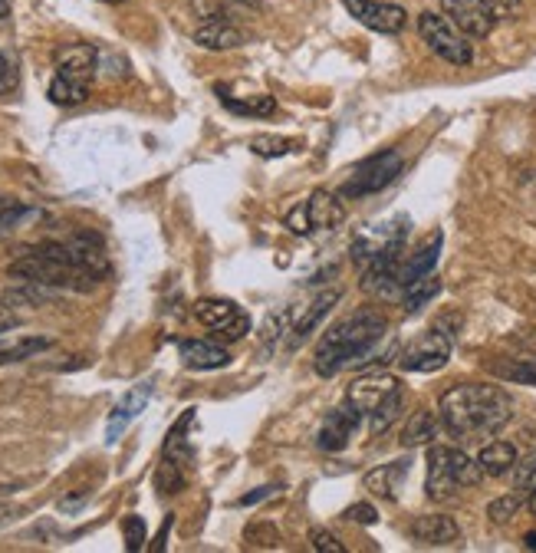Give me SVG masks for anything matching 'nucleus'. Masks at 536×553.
<instances>
[{
    "label": "nucleus",
    "instance_id": "f257e3e1",
    "mask_svg": "<svg viewBox=\"0 0 536 553\" xmlns=\"http://www.w3.org/2000/svg\"><path fill=\"white\" fill-rule=\"evenodd\" d=\"M438 419L444 432L458 442H487L513 419V402L500 386L464 382L451 386L438 402Z\"/></svg>",
    "mask_w": 536,
    "mask_h": 553
},
{
    "label": "nucleus",
    "instance_id": "f03ea898",
    "mask_svg": "<svg viewBox=\"0 0 536 553\" xmlns=\"http://www.w3.org/2000/svg\"><path fill=\"white\" fill-rule=\"evenodd\" d=\"M385 330H389V323H385V316L375 310L346 316L342 323L329 326L323 333V340H319L316 353H313V369L323 379H333L336 372L362 363V356L372 353V346L382 340Z\"/></svg>",
    "mask_w": 536,
    "mask_h": 553
},
{
    "label": "nucleus",
    "instance_id": "7ed1b4c3",
    "mask_svg": "<svg viewBox=\"0 0 536 553\" xmlns=\"http://www.w3.org/2000/svg\"><path fill=\"white\" fill-rule=\"evenodd\" d=\"M7 274L20 280V284H40L50 290L89 293L96 287V280L73 264L70 251H66V241H43L37 247H27L24 254L10 261Z\"/></svg>",
    "mask_w": 536,
    "mask_h": 553
},
{
    "label": "nucleus",
    "instance_id": "20e7f679",
    "mask_svg": "<svg viewBox=\"0 0 536 553\" xmlns=\"http://www.w3.org/2000/svg\"><path fill=\"white\" fill-rule=\"evenodd\" d=\"M484 478L481 465L461 448L448 445H431L428 448V481L425 491L431 501H451L458 498L464 488H477Z\"/></svg>",
    "mask_w": 536,
    "mask_h": 553
},
{
    "label": "nucleus",
    "instance_id": "39448f33",
    "mask_svg": "<svg viewBox=\"0 0 536 553\" xmlns=\"http://www.w3.org/2000/svg\"><path fill=\"white\" fill-rule=\"evenodd\" d=\"M99 53L93 43H73V47L60 50L56 56V73L50 79V103L53 106H79L89 99V86H93Z\"/></svg>",
    "mask_w": 536,
    "mask_h": 553
},
{
    "label": "nucleus",
    "instance_id": "423d86ee",
    "mask_svg": "<svg viewBox=\"0 0 536 553\" xmlns=\"http://www.w3.org/2000/svg\"><path fill=\"white\" fill-rule=\"evenodd\" d=\"M418 33L421 40L428 43V50L438 56V60L451 63V66H467L474 63V47L467 43L464 33L454 27L451 17L435 14V10H425L418 17Z\"/></svg>",
    "mask_w": 536,
    "mask_h": 553
},
{
    "label": "nucleus",
    "instance_id": "0eeeda50",
    "mask_svg": "<svg viewBox=\"0 0 536 553\" xmlns=\"http://www.w3.org/2000/svg\"><path fill=\"white\" fill-rule=\"evenodd\" d=\"M402 155H398L395 149L389 152H375L369 155L366 162L356 165V172L349 175V182L342 185V195L346 198H369V195H379V191H385L398 175H402Z\"/></svg>",
    "mask_w": 536,
    "mask_h": 553
},
{
    "label": "nucleus",
    "instance_id": "6e6552de",
    "mask_svg": "<svg viewBox=\"0 0 536 553\" xmlns=\"http://www.w3.org/2000/svg\"><path fill=\"white\" fill-rule=\"evenodd\" d=\"M195 316L224 343H237L250 333V316L234 300L204 297L195 303Z\"/></svg>",
    "mask_w": 536,
    "mask_h": 553
},
{
    "label": "nucleus",
    "instance_id": "1a4fd4ad",
    "mask_svg": "<svg viewBox=\"0 0 536 553\" xmlns=\"http://www.w3.org/2000/svg\"><path fill=\"white\" fill-rule=\"evenodd\" d=\"M448 359H451V336L441 330H428L412 346H405V353L398 356V366L405 372H438Z\"/></svg>",
    "mask_w": 536,
    "mask_h": 553
},
{
    "label": "nucleus",
    "instance_id": "9d476101",
    "mask_svg": "<svg viewBox=\"0 0 536 553\" xmlns=\"http://www.w3.org/2000/svg\"><path fill=\"white\" fill-rule=\"evenodd\" d=\"M441 10H444V17L454 20V27H458L467 40H484L490 37V30L497 27L487 0H441Z\"/></svg>",
    "mask_w": 536,
    "mask_h": 553
},
{
    "label": "nucleus",
    "instance_id": "9b49d317",
    "mask_svg": "<svg viewBox=\"0 0 536 553\" xmlns=\"http://www.w3.org/2000/svg\"><path fill=\"white\" fill-rule=\"evenodd\" d=\"M342 4H346V10L362 27H369L375 33H389L392 37V33H402L408 24L405 7L398 4H382V0H342Z\"/></svg>",
    "mask_w": 536,
    "mask_h": 553
},
{
    "label": "nucleus",
    "instance_id": "f8f14e48",
    "mask_svg": "<svg viewBox=\"0 0 536 553\" xmlns=\"http://www.w3.org/2000/svg\"><path fill=\"white\" fill-rule=\"evenodd\" d=\"M155 392V382L152 379H142L135 382V386L122 395V399L116 402V409L109 412V422H106V445H116L119 438L125 435V428H129L139 415L145 412L148 399H152Z\"/></svg>",
    "mask_w": 536,
    "mask_h": 553
},
{
    "label": "nucleus",
    "instance_id": "ddd939ff",
    "mask_svg": "<svg viewBox=\"0 0 536 553\" xmlns=\"http://www.w3.org/2000/svg\"><path fill=\"white\" fill-rule=\"evenodd\" d=\"M362 415L359 409H352L349 402H342L339 409H333L323 419V425H319V435H316V445L323 448V451H342L349 442H352V435L359 432V425H362Z\"/></svg>",
    "mask_w": 536,
    "mask_h": 553
},
{
    "label": "nucleus",
    "instance_id": "4468645a",
    "mask_svg": "<svg viewBox=\"0 0 536 553\" xmlns=\"http://www.w3.org/2000/svg\"><path fill=\"white\" fill-rule=\"evenodd\" d=\"M398 389H402L398 386V379L385 376V372H369V376H359L356 382H352L349 392H346V402L352 405V409H359L362 415H372Z\"/></svg>",
    "mask_w": 536,
    "mask_h": 553
},
{
    "label": "nucleus",
    "instance_id": "2eb2a0df",
    "mask_svg": "<svg viewBox=\"0 0 536 553\" xmlns=\"http://www.w3.org/2000/svg\"><path fill=\"white\" fill-rule=\"evenodd\" d=\"M408 537L415 544H425V547H448V544H458L461 537V527L454 524V517H444V514H421L408 527Z\"/></svg>",
    "mask_w": 536,
    "mask_h": 553
},
{
    "label": "nucleus",
    "instance_id": "dca6fc26",
    "mask_svg": "<svg viewBox=\"0 0 536 553\" xmlns=\"http://www.w3.org/2000/svg\"><path fill=\"white\" fill-rule=\"evenodd\" d=\"M306 211H310V221H313V231H336L342 228L346 221V205L339 201V195H333L329 188H316L310 198L303 201Z\"/></svg>",
    "mask_w": 536,
    "mask_h": 553
},
{
    "label": "nucleus",
    "instance_id": "f3484780",
    "mask_svg": "<svg viewBox=\"0 0 536 553\" xmlns=\"http://www.w3.org/2000/svg\"><path fill=\"white\" fill-rule=\"evenodd\" d=\"M178 353H181V363H185L188 369H195V372H211V369L231 366L227 349H221L218 343H208V340H181Z\"/></svg>",
    "mask_w": 536,
    "mask_h": 553
},
{
    "label": "nucleus",
    "instance_id": "a211bd4d",
    "mask_svg": "<svg viewBox=\"0 0 536 553\" xmlns=\"http://www.w3.org/2000/svg\"><path fill=\"white\" fill-rule=\"evenodd\" d=\"M408 458H398L389 461V465H379L375 471L366 474V491H372L375 498H385V501H398V491L405 488V478H408Z\"/></svg>",
    "mask_w": 536,
    "mask_h": 553
},
{
    "label": "nucleus",
    "instance_id": "6ab92c4d",
    "mask_svg": "<svg viewBox=\"0 0 536 553\" xmlns=\"http://www.w3.org/2000/svg\"><path fill=\"white\" fill-rule=\"evenodd\" d=\"M244 33L237 30L234 24H227L224 17L218 20H204V24L195 30V43L204 50H237V47H244Z\"/></svg>",
    "mask_w": 536,
    "mask_h": 553
},
{
    "label": "nucleus",
    "instance_id": "aec40b11",
    "mask_svg": "<svg viewBox=\"0 0 536 553\" xmlns=\"http://www.w3.org/2000/svg\"><path fill=\"white\" fill-rule=\"evenodd\" d=\"M441 231L438 234H431L428 237V244L425 247H418V251L408 257V261H402V270H398V280H402V290L408 287V284H415V280H421L425 274H431L435 270V264H438V254H441Z\"/></svg>",
    "mask_w": 536,
    "mask_h": 553
},
{
    "label": "nucleus",
    "instance_id": "412c9836",
    "mask_svg": "<svg viewBox=\"0 0 536 553\" xmlns=\"http://www.w3.org/2000/svg\"><path fill=\"white\" fill-rule=\"evenodd\" d=\"M339 297H342L339 290H326V293H319V297L313 300V307L306 310V316H303L300 323H296V330H290V333H293V336H290V346H293V349H300L306 340H310V336L316 333V326L323 323L326 316H329V310H333L336 303H339Z\"/></svg>",
    "mask_w": 536,
    "mask_h": 553
},
{
    "label": "nucleus",
    "instance_id": "4be33fe9",
    "mask_svg": "<svg viewBox=\"0 0 536 553\" xmlns=\"http://www.w3.org/2000/svg\"><path fill=\"white\" fill-rule=\"evenodd\" d=\"M477 465H481L484 474H490V478H504V474L513 471V465H517V448H513L510 442H487L481 448V455H477Z\"/></svg>",
    "mask_w": 536,
    "mask_h": 553
},
{
    "label": "nucleus",
    "instance_id": "5701e85b",
    "mask_svg": "<svg viewBox=\"0 0 536 553\" xmlns=\"http://www.w3.org/2000/svg\"><path fill=\"white\" fill-rule=\"evenodd\" d=\"M438 438V419L428 409L412 412V419L402 428V445L405 448H418V445H431Z\"/></svg>",
    "mask_w": 536,
    "mask_h": 553
},
{
    "label": "nucleus",
    "instance_id": "b1692460",
    "mask_svg": "<svg viewBox=\"0 0 536 553\" xmlns=\"http://www.w3.org/2000/svg\"><path fill=\"white\" fill-rule=\"evenodd\" d=\"M191 419H195V409H188L185 415H181L178 425L171 428L168 438H165V458L178 461V465H185V468H191V461H195V448H191L188 438H185V428L191 425Z\"/></svg>",
    "mask_w": 536,
    "mask_h": 553
},
{
    "label": "nucleus",
    "instance_id": "393cba45",
    "mask_svg": "<svg viewBox=\"0 0 536 553\" xmlns=\"http://www.w3.org/2000/svg\"><path fill=\"white\" fill-rule=\"evenodd\" d=\"M53 340L50 336H20V340H10L4 343L0 340V366L7 363H24V359L43 353V349H50Z\"/></svg>",
    "mask_w": 536,
    "mask_h": 553
},
{
    "label": "nucleus",
    "instance_id": "a878e982",
    "mask_svg": "<svg viewBox=\"0 0 536 553\" xmlns=\"http://www.w3.org/2000/svg\"><path fill=\"white\" fill-rule=\"evenodd\" d=\"M441 293V280L435 274H425L421 280H415V284H408L402 290V307L405 313H418L425 303H431Z\"/></svg>",
    "mask_w": 536,
    "mask_h": 553
},
{
    "label": "nucleus",
    "instance_id": "bb28decb",
    "mask_svg": "<svg viewBox=\"0 0 536 553\" xmlns=\"http://www.w3.org/2000/svg\"><path fill=\"white\" fill-rule=\"evenodd\" d=\"M221 103L237 112V116H254V119H270L273 112H277V103H273V96H250V99H234V96H224V89H218Z\"/></svg>",
    "mask_w": 536,
    "mask_h": 553
},
{
    "label": "nucleus",
    "instance_id": "cd10ccee",
    "mask_svg": "<svg viewBox=\"0 0 536 553\" xmlns=\"http://www.w3.org/2000/svg\"><path fill=\"white\" fill-rule=\"evenodd\" d=\"M185 484H188V468L162 455V465L155 468V488L162 494H178L185 491Z\"/></svg>",
    "mask_w": 536,
    "mask_h": 553
},
{
    "label": "nucleus",
    "instance_id": "c85d7f7f",
    "mask_svg": "<svg viewBox=\"0 0 536 553\" xmlns=\"http://www.w3.org/2000/svg\"><path fill=\"white\" fill-rule=\"evenodd\" d=\"M40 211H33L30 205H24V201H14V198H4L0 195V234L7 231H17L20 224L37 218Z\"/></svg>",
    "mask_w": 536,
    "mask_h": 553
},
{
    "label": "nucleus",
    "instance_id": "c756f323",
    "mask_svg": "<svg viewBox=\"0 0 536 553\" xmlns=\"http://www.w3.org/2000/svg\"><path fill=\"white\" fill-rule=\"evenodd\" d=\"M287 333H290V310L270 313L264 330H260V346H264V353H273V349L287 340Z\"/></svg>",
    "mask_w": 536,
    "mask_h": 553
},
{
    "label": "nucleus",
    "instance_id": "7c9ffc66",
    "mask_svg": "<svg viewBox=\"0 0 536 553\" xmlns=\"http://www.w3.org/2000/svg\"><path fill=\"white\" fill-rule=\"evenodd\" d=\"M494 372L507 382H520V386H536V359H513V363H500Z\"/></svg>",
    "mask_w": 536,
    "mask_h": 553
},
{
    "label": "nucleus",
    "instance_id": "2f4dec72",
    "mask_svg": "<svg viewBox=\"0 0 536 553\" xmlns=\"http://www.w3.org/2000/svg\"><path fill=\"white\" fill-rule=\"evenodd\" d=\"M250 149L260 158H280V155H290L300 149V142L296 139H277V135H257L254 142H250Z\"/></svg>",
    "mask_w": 536,
    "mask_h": 553
},
{
    "label": "nucleus",
    "instance_id": "473e14b6",
    "mask_svg": "<svg viewBox=\"0 0 536 553\" xmlns=\"http://www.w3.org/2000/svg\"><path fill=\"white\" fill-rule=\"evenodd\" d=\"M398 412H402V389L392 392L389 399H385L379 409H375L369 419H372V435H382L385 428H389L395 419H398Z\"/></svg>",
    "mask_w": 536,
    "mask_h": 553
},
{
    "label": "nucleus",
    "instance_id": "72a5a7b5",
    "mask_svg": "<svg viewBox=\"0 0 536 553\" xmlns=\"http://www.w3.org/2000/svg\"><path fill=\"white\" fill-rule=\"evenodd\" d=\"M523 504H527V498H523V491H520V494H504V498L490 501L487 517H490V521H494V524H507L510 517L520 511Z\"/></svg>",
    "mask_w": 536,
    "mask_h": 553
},
{
    "label": "nucleus",
    "instance_id": "f704fd0d",
    "mask_svg": "<svg viewBox=\"0 0 536 553\" xmlns=\"http://www.w3.org/2000/svg\"><path fill=\"white\" fill-rule=\"evenodd\" d=\"M513 488L530 494L536 491V451H530L527 458H517V465H513Z\"/></svg>",
    "mask_w": 536,
    "mask_h": 553
},
{
    "label": "nucleus",
    "instance_id": "c9c22d12",
    "mask_svg": "<svg viewBox=\"0 0 536 553\" xmlns=\"http://www.w3.org/2000/svg\"><path fill=\"white\" fill-rule=\"evenodd\" d=\"M145 534L148 530H145V521L139 514H129L122 521V537H125V550L129 553H139L145 547Z\"/></svg>",
    "mask_w": 536,
    "mask_h": 553
},
{
    "label": "nucleus",
    "instance_id": "e433bc0d",
    "mask_svg": "<svg viewBox=\"0 0 536 553\" xmlns=\"http://www.w3.org/2000/svg\"><path fill=\"white\" fill-rule=\"evenodd\" d=\"M487 7H490V14H494L497 24H510V20L520 17L523 0H487Z\"/></svg>",
    "mask_w": 536,
    "mask_h": 553
},
{
    "label": "nucleus",
    "instance_id": "4c0bfd02",
    "mask_svg": "<svg viewBox=\"0 0 536 553\" xmlns=\"http://www.w3.org/2000/svg\"><path fill=\"white\" fill-rule=\"evenodd\" d=\"M250 540V547H277L280 544V534L273 530L270 524H257V527H247V534Z\"/></svg>",
    "mask_w": 536,
    "mask_h": 553
},
{
    "label": "nucleus",
    "instance_id": "58836bf2",
    "mask_svg": "<svg viewBox=\"0 0 536 553\" xmlns=\"http://www.w3.org/2000/svg\"><path fill=\"white\" fill-rule=\"evenodd\" d=\"M283 224H287L293 234H313V221H310V211H306V205H296L293 211H287Z\"/></svg>",
    "mask_w": 536,
    "mask_h": 553
},
{
    "label": "nucleus",
    "instance_id": "ea45409f",
    "mask_svg": "<svg viewBox=\"0 0 536 553\" xmlns=\"http://www.w3.org/2000/svg\"><path fill=\"white\" fill-rule=\"evenodd\" d=\"M342 517L352 524H362V527H372L375 521H379V514H375L372 504H352V507H346V514Z\"/></svg>",
    "mask_w": 536,
    "mask_h": 553
},
{
    "label": "nucleus",
    "instance_id": "a19ab883",
    "mask_svg": "<svg viewBox=\"0 0 536 553\" xmlns=\"http://www.w3.org/2000/svg\"><path fill=\"white\" fill-rule=\"evenodd\" d=\"M17 89V66L7 53H0V96Z\"/></svg>",
    "mask_w": 536,
    "mask_h": 553
},
{
    "label": "nucleus",
    "instance_id": "79ce46f5",
    "mask_svg": "<svg viewBox=\"0 0 536 553\" xmlns=\"http://www.w3.org/2000/svg\"><path fill=\"white\" fill-rule=\"evenodd\" d=\"M313 550L316 553H346V547L339 544V537H333L329 530H313Z\"/></svg>",
    "mask_w": 536,
    "mask_h": 553
},
{
    "label": "nucleus",
    "instance_id": "37998d69",
    "mask_svg": "<svg viewBox=\"0 0 536 553\" xmlns=\"http://www.w3.org/2000/svg\"><path fill=\"white\" fill-rule=\"evenodd\" d=\"M280 488L277 484H267V488H257V491H250V494H244L241 501H237V507H250V504H260V501H267V498H273Z\"/></svg>",
    "mask_w": 536,
    "mask_h": 553
},
{
    "label": "nucleus",
    "instance_id": "c03bdc74",
    "mask_svg": "<svg viewBox=\"0 0 536 553\" xmlns=\"http://www.w3.org/2000/svg\"><path fill=\"white\" fill-rule=\"evenodd\" d=\"M171 524H175V517H165V524H162V530H158V537L152 540V553H162L165 550V540H168V530H171Z\"/></svg>",
    "mask_w": 536,
    "mask_h": 553
},
{
    "label": "nucleus",
    "instance_id": "a18cd8bd",
    "mask_svg": "<svg viewBox=\"0 0 536 553\" xmlns=\"http://www.w3.org/2000/svg\"><path fill=\"white\" fill-rule=\"evenodd\" d=\"M20 320H17V316L14 313H10L7 307H0V333H4V330H10V326H17Z\"/></svg>",
    "mask_w": 536,
    "mask_h": 553
},
{
    "label": "nucleus",
    "instance_id": "49530a36",
    "mask_svg": "<svg viewBox=\"0 0 536 553\" xmlns=\"http://www.w3.org/2000/svg\"><path fill=\"white\" fill-rule=\"evenodd\" d=\"M523 544H527L530 550H536V530H533V534H527V537H523Z\"/></svg>",
    "mask_w": 536,
    "mask_h": 553
},
{
    "label": "nucleus",
    "instance_id": "de8ad7c7",
    "mask_svg": "<svg viewBox=\"0 0 536 553\" xmlns=\"http://www.w3.org/2000/svg\"><path fill=\"white\" fill-rule=\"evenodd\" d=\"M10 14V0H0V20Z\"/></svg>",
    "mask_w": 536,
    "mask_h": 553
},
{
    "label": "nucleus",
    "instance_id": "09e8293b",
    "mask_svg": "<svg viewBox=\"0 0 536 553\" xmlns=\"http://www.w3.org/2000/svg\"><path fill=\"white\" fill-rule=\"evenodd\" d=\"M527 507L536 514V491H530V498H527Z\"/></svg>",
    "mask_w": 536,
    "mask_h": 553
},
{
    "label": "nucleus",
    "instance_id": "8fccbe9b",
    "mask_svg": "<svg viewBox=\"0 0 536 553\" xmlns=\"http://www.w3.org/2000/svg\"><path fill=\"white\" fill-rule=\"evenodd\" d=\"M237 4H247V7H254V4H257V0H237Z\"/></svg>",
    "mask_w": 536,
    "mask_h": 553
},
{
    "label": "nucleus",
    "instance_id": "3c124183",
    "mask_svg": "<svg viewBox=\"0 0 536 553\" xmlns=\"http://www.w3.org/2000/svg\"><path fill=\"white\" fill-rule=\"evenodd\" d=\"M102 4H125V0H102Z\"/></svg>",
    "mask_w": 536,
    "mask_h": 553
},
{
    "label": "nucleus",
    "instance_id": "603ef678",
    "mask_svg": "<svg viewBox=\"0 0 536 553\" xmlns=\"http://www.w3.org/2000/svg\"><path fill=\"white\" fill-rule=\"evenodd\" d=\"M7 514V507H0V517H4Z\"/></svg>",
    "mask_w": 536,
    "mask_h": 553
}]
</instances>
